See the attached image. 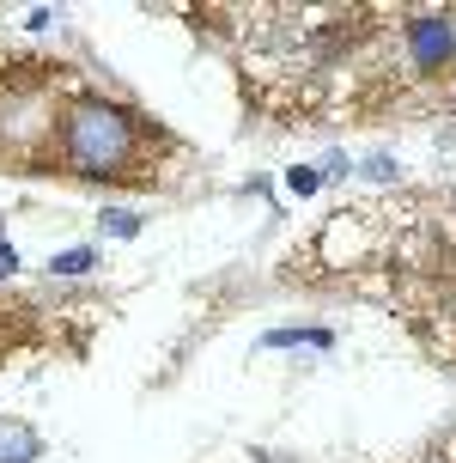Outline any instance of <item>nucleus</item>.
<instances>
[{"label": "nucleus", "instance_id": "3", "mask_svg": "<svg viewBox=\"0 0 456 463\" xmlns=\"http://www.w3.org/2000/svg\"><path fill=\"white\" fill-rule=\"evenodd\" d=\"M91 262H98V250H91V244H73V250H61L49 262V275H86Z\"/></svg>", "mask_w": 456, "mask_h": 463}, {"label": "nucleus", "instance_id": "1", "mask_svg": "<svg viewBox=\"0 0 456 463\" xmlns=\"http://www.w3.org/2000/svg\"><path fill=\"white\" fill-rule=\"evenodd\" d=\"M140 146H146V122L116 98H79L55 122V159L68 177L91 184H135L140 177Z\"/></svg>", "mask_w": 456, "mask_h": 463}, {"label": "nucleus", "instance_id": "9", "mask_svg": "<svg viewBox=\"0 0 456 463\" xmlns=\"http://www.w3.org/2000/svg\"><path fill=\"white\" fill-rule=\"evenodd\" d=\"M451 104H456V73H451Z\"/></svg>", "mask_w": 456, "mask_h": 463}, {"label": "nucleus", "instance_id": "2", "mask_svg": "<svg viewBox=\"0 0 456 463\" xmlns=\"http://www.w3.org/2000/svg\"><path fill=\"white\" fill-rule=\"evenodd\" d=\"M402 43H408L414 73L456 68V19H451V13H414V19L402 24Z\"/></svg>", "mask_w": 456, "mask_h": 463}, {"label": "nucleus", "instance_id": "4", "mask_svg": "<svg viewBox=\"0 0 456 463\" xmlns=\"http://www.w3.org/2000/svg\"><path fill=\"white\" fill-rule=\"evenodd\" d=\"M37 458V433H24V427H13L6 439H0V463H24Z\"/></svg>", "mask_w": 456, "mask_h": 463}, {"label": "nucleus", "instance_id": "6", "mask_svg": "<svg viewBox=\"0 0 456 463\" xmlns=\"http://www.w3.org/2000/svg\"><path fill=\"white\" fill-rule=\"evenodd\" d=\"M6 275H19V250H13V238L0 232V280H6Z\"/></svg>", "mask_w": 456, "mask_h": 463}, {"label": "nucleus", "instance_id": "8", "mask_svg": "<svg viewBox=\"0 0 456 463\" xmlns=\"http://www.w3.org/2000/svg\"><path fill=\"white\" fill-rule=\"evenodd\" d=\"M322 177L317 171H293V177H286V189H293V195H311V189H317Z\"/></svg>", "mask_w": 456, "mask_h": 463}, {"label": "nucleus", "instance_id": "7", "mask_svg": "<svg viewBox=\"0 0 456 463\" xmlns=\"http://www.w3.org/2000/svg\"><path fill=\"white\" fill-rule=\"evenodd\" d=\"M104 226H110L116 238H135V232H140V220H135V213H110V220H104Z\"/></svg>", "mask_w": 456, "mask_h": 463}, {"label": "nucleus", "instance_id": "5", "mask_svg": "<svg viewBox=\"0 0 456 463\" xmlns=\"http://www.w3.org/2000/svg\"><path fill=\"white\" fill-rule=\"evenodd\" d=\"M293 342H304V347H329L335 335H329V329H274V335H268V347H293Z\"/></svg>", "mask_w": 456, "mask_h": 463}]
</instances>
